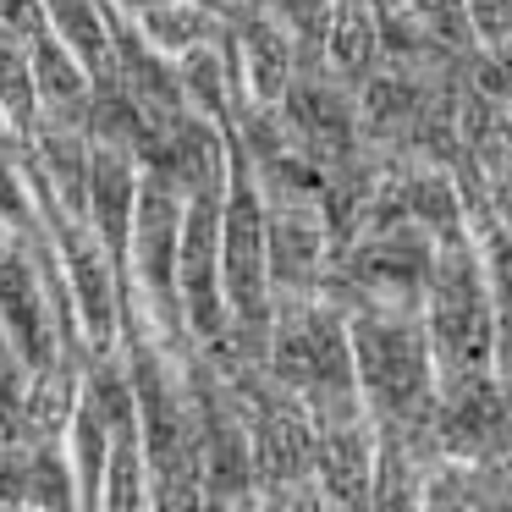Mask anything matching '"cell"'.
I'll return each instance as SVG.
<instances>
[{
    "mask_svg": "<svg viewBox=\"0 0 512 512\" xmlns=\"http://www.w3.org/2000/svg\"><path fill=\"white\" fill-rule=\"evenodd\" d=\"M61 446H67L72 479H78V507H100L105 490V457H111V419L94 408L89 397H78L67 430H61Z\"/></svg>",
    "mask_w": 512,
    "mask_h": 512,
    "instance_id": "cell-17",
    "label": "cell"
},
{
    "mask_svg": "<svg viewBox=\"0 0 512 512\" xmlns=\"http://www.w3.org/2000/svg\"><path fill=\"white\" fill-rule=\"evenodd\" d=\"M320 67L336 72L347 89H358V83L380 67V17H375V0H336V6H331Z\"/></svg>",
    "mask_w": 512,
    "mask_h": 512,
    "instance_id": "cell-16",
    "label": "cell"
},
{
    "mask_svg": "<svg viewBox=\"0 0 512 512\" xmlns=\"http://www.w3.org/2000/svg\"><path fill=\"white\" fill-rule=\"evenodd\" d=\"M177 83H182V105L210 122H232L237 100H243V78L232 67V45L226 39H204V45L177 56Z\"/></svg>",
    "mask_w": 512,
    "mask_h": 512,
    "instance_id": "cell-15",
    "label": "cell"
},
{
    "mask_svg": "<svg viewBox=\"0 0 512 512\" xmlns=\"http://www.w3.org/2000/svg\"><path fill=\"white\" fill-rule=\"evenodd\" d=\"M226 45H232V67L243 78V100H265L276 105L281 89L298 72V45L292 34L265 12V6H237L232 28H226Z\"/></svg>",
    "mask_w": 512,
    "mask_h": 512,
    "instance_id": "cell-11",
    "label": "cell"
},
{
    "mask_svg": "<svg viewBox=\"0 0 512 512\" xmlns=\"http://www.w3.org/2000/svg\"><path fill=\"white\" fill-rule=\"evenodd\" d=\"M419 6H424V0H419Z\"/></svg>",
    "mask_w": 512,
    "mask_h": 512,
    "instance_id": "cell-29",
    "label": "cell"
},
{
    "mask_svg": "<svg viewBox=\"0 0 512 512\" xmlns=\"http://www.w3.org/2000/svg\"><path fill=\"white\" fill-rule=\"evenodd\" d=\"M0 446H28V364L0 347Z\"/></svg>",
    "mask_w": 512,
    "mask_h": 512,
    "instance_id": "cell-22",
    "label": "cell"
},
{
    "mask_svg": "<svg viewBox=\"0 0 512 512\" xmlns=\"http://www.w3.org/2000/svg\"><path fill=\"white\" fill-rule=\"evenodd\" d=\"M100 507H111V512L149 507V463H144V435H138V419L111 424V457H105Z\"/></svg>",
    "mask_w": 512,
    "mask_h": 512,
    "instance_id": "cell-18",
    "label": "cell"
},
{
    "mask_svg": "<svg viewBox=\"0 0 512 512\" xmlns=\"http://www.w3.org/2000/svg\"><path fill=\"white\" fill-rule=\"evenodd\" d=\"M0 23L12 28V34L34 39L39 28H45V6H39V0H0Z\"/></svg>",
    "mask_w": 512,
    "mask_h": 512,
    "instance_id": "cell-25",
    "label": "cell"
},
{
    "mask_svg": "<svg viewBox=\"0 0 512 512\" xmlns=\"http://www.w3.org/2000/svg\"><path fill=\"white\" fill-rule=\"evenodd\" d=\"M215 6H254V0H215Z\"/></svg>",
    "mask_w": 512,
    "mask_h": 512,
    "instance_id": "cell-28",
    "label": "cell"
},
{
    "mask_svg": "<svg viewBox=\"0 0 512 512\" xmlns=\"http://www.w3.org/2000/svg\"><path fill=\"white\" fill-rule=\"evenodd\" d=\"M490 369H496V375L512 386V314H501V320H496V347H490Z\"/></svg>",
    "mask_w": 512,
    "mask_h": 512,
    "instance_id": "cell-26",
    "label": "cell"
},
{
    "mask_svg": "<svg viewBox=\"0 0 512 512\" xmlns=\"http://www.w3.org/2000/svg\"><path fill=\"white\" fill-rule=\"evenodd\" d=\"M138 155L127 144H89V226L100 232V243L111 248L116 270L127 259V237H133V199H138Z\"/></svg>",
    "mask_w": 512,
    "mask_h": 512,
    "instance_id": "cell-12",
    "label": "cell"
},
{
    "mask_svg": "<svg viewBox=\"0 0 512 512\" xmlns=\"http://www.w3.org/2000/svg\"><path fill=\"white\" fill-rule=\"evenodd\" d=\"M490 210H496V221H501V226H512V177L490 188Z\"/></svg>",
    "mask_w": 512,
    "mask_h": 512,
    "instance_id": "cell-27",
    "label": "cell"
},
{
    "mask_svg": "<svg viewBox=\"0 0 512 512\" xmlns=\"http://www.w3.org/2000/svg\"><path fill=\"white\" fill-rule=\"evenodd\" d=\"M435 265V237L419 221H391L358 232L347 248L331 254L320 287L336 303H413L424 309V281Z\"/></svg>",
    "mask_w": 512,
    "mask_h": 512,
    "instance_id": "cell-4",
    "label": "cell"
},
{
    "mask_svg": "<svg viewBox=\"0 0 512 512\" xmlns=\"http://www.w3.org/2000/svg\"><path fill=\"white\" fill-rule=\"evenodd\" d=\"M457 144L485 171L490 188L507 182L512 177V105L463 78V89H457Z\"/></svg>",
    "mask_w": 512,
    "mask_h": 512,
    "instance_id": "cell-13",
    "label": "cell"
},
{
    "mask_svg": "<svg viewBox=\"0 0 512 512\" xmlns=\"http://www.w3.org/2000/svg\"><path fill=\"white\" fill-rule=\"evenodd\" d=\"M468 23L479 45L512 50V0H468Z\"/></svg>",
    "mask_w": 512,
    "mask_h": 512,
    "instance_id": "cell-23",
    "label": "cell"
},
{
    "mask_svg": "<svg viewBox=\"0 0 512 512\" xmlns=\"http://www.w3.org/2000/svg\"><path fill=\"white\" fill-rule=\"evenodd\" d=\"M424 331L435 353V391L463 386V380L490 369L496 347V298L485 281L474 232H446L435 237V265L424 281Z\"/></svg>",
    "mask_w": 512,
    "mask_h": 512,
    "instance_id": "cell-2",
    "label": "cell"
},
{
    "mask_svg": "<svg viewBox=\"0 0 512 512\" xmlns=\"http://www.w3.org/2000/svg\"><path fill=\"white\" fill-rule=\"evenodd\" d=\"M232 138V133H226ZM265 188L243 149H226V204H221V292L226 320L270 331V270H265Z\"/></svg>",
    "mask_w": 512,
    "mask_h": 512,
    "instance_id": "cell-5",
    "label": "cell"
},
{
    "mask_svg": "<svg viewBox=\"0 0 512 512\" xmlns=\"http://www.w3.org/2000/svg\"><path fill=\"white\" fill-rule=\"evenodd\" d=\"M281 116H287V133L303 155H314L325 171L342 166L364 138H358V100L336 72L325 67H298L292 83L281 89Z\"/></svg>",
    "mask_w": 512,
    "mask_h": 512,
    "instance_id": "cell-7",
    "label": "cell"
},
{
    "mask_svg": "<svg viewBox=\"0 0 512 512\" xmlns=\"http://www.w3.org/2000/svg\"><path fill=\"white\" fill-rule=\"evenodd\" d=\"M237 6H215V0H144L133 17V28L166 56H182V50L204 45V39H226Z\"/></svg>",
    "mask_w": 512,
    "mask_h": 512,
    "instance_id": "cell-14",
    "label": "cell"
},
{
    "mask_svg": "<svg viewBox=\"0 0 512 512\" xmlns=\"http://www.w3.org/2000/svg\"><path fill=\"white\" fill-rule=\"evenodd\" d=\"M28 485V446H0V507H23Z\"/></svg>",
    "mask_w": 512,
    "mask_h": 512,
    "instance_id": "cell-24",
    "label": "cell"
},
{
    "mask_svg": "<svg viewBox=\"0 0 512 512\" xmlns=\"http://www.w3.org/2000/svg\"><path fill=\"white\" fill-rule=\"evenodd\" d=\"M265 369L270 380L292 386L309 402V419H347L369 413L358 397L353 375V347H347V314L331 292H292L270 303V331H265Z\"/></svg>",
    "mask_w": 512,
    "mask_h": 512,
    "instance_id": "cell-1",
    "label": "cell"
},
{
    "mask_svg": "<svg viewBox=\"0 0 512 512\" xmlns=\"http://www.w3.org/2000/svg\"><path fill=\"white\" fill-rule=\"evenodd\" d=\"M265 270L270 303L292 292H320L331 270V232L314 199H265Z\"/></svg>",
    "mask_w": 512,
    "mask_h": 512,
    "instance_id": "cell-8",
    "label": "cell"
},
{
    "mask_svg": "<svg viewBox=\"0 0 512 512\" xmlns=\"http://www.w3.org/2000/svg\"><path fill=\"white\" fill-rule=\"evenodd\" d=\"M347 347L369 419H419L435 408V353L424 309L413 303H347Z\"/></svg>",
    "mask_w": 512,
    "mask_h": 512,
    "instance_id": "cell-3",
    "label": "cell"
},
{
    "mask_svg": "<svg viewBox=\"0 0 512 512\" xmlns=\"http://www.w3.org/2000/svg\"><path fill=\"white\" fill-rule=\"evenodd\" d=\"M479 243V259H485V281H490V298H496V320L512 314V226H501L496 215L479 226H468Z\"/></svg>",
    "mask_w": 512,
    "mask_h": 512,
    "instance_id": "cell-21",
    "label": "cell"
},
{
    "mask_svg": "<svg viewBox=\"0 0 512 512\" xmlns=\"http://www.w3.org/2000/svg\"><path fill=\"white\" fill-rule=\"evenodd\" d=\"M314 485H320L325 507H375V419L369 413L314 424Z\"/></svg>",
    "mask_w": 512,
    "mask_h": 512,
    "instance_id": "cell-10",
    "label": "cell"
},
{
    "mask_svg": "<svg viewBox=\"0 0 512 512\" xmlns=\"http://www.w3.org/2000/svg\"><path fill=\"white\" fill-rule=\"evenodd\" d=\"M435 441L446 457H496L512 446V386L485 369L463 386L435 391Z\"/></svg>",
    "mask_w": 512,
    "mask_h": 512,
    "instance_id": "cell-9",
    "label": "cell"
},
{
    "mask_svg": "<svg viewBox=\"0 0 512 512\" xmlns=\"http://www.w3.org/2000/svg\"><path fill=\"white\" fill-rule=\"evenodd\" d=\"M23 507H78V479H72V463H67V446L61 441H28Z\"/></svg>",
    "mask_w": 512,
    "mask_h": 512,
    "instance_id": "cell-20",
    "label": "cell"
},
{
    "mask_svg": "<svg viewBox=\"0 0 512 512\" xmlns=\"http://www.w3.org/2000/svg\"><path fill=\"white\" fill-rule=\"evenodd\" d=\"M221 204L226 177L199 182L182 193L177 226V298L193 342H210L226 331V292H221Z\"/></svg>",
    "mask_w": 512,
    "mask_h": 512,
    "instance_id": "cell-6",
    "label": "cell"
},
{
    "mask_svg": "<svg viewBox=\"0 0 512 512\" xmlns=\"http://www.w3.org/2000/svg\"><path fill=\"white\" fill-rule=\"evenodd\" d=\"M0 116L12 122V133L34 138L39 127V89H34V61H28V39L0 23Z\"/></svg>",
    "mask_w": 512,
    "mask_h": 512,
    "instance_id": "cell-19",
    "label": "cell"
}]
</instances>
